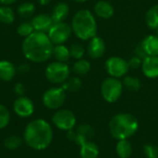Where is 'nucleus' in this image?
Returning <instances> with one entry per match:
<instances>
[{
	"mask_svg": "<svg viewBox=\"0 0 158 158\" xmlns=\"http://www.w3.org/2000/svg\"><path fill=\"white\" fill-rule=\"evenodd\" d=\"M122 90H123L122 82L114 77L106 79L101 85L102 96L108 103H114L118 101L121 96Z\"/></svg>",
	"mask_w": 158,
	"mask_h": 158,
	"instance_id": "nucleus-6",
	"label": "nucleus"
},
{
	"mask_svg": "<svg viewBox=\"0 0 158 158\" xmlns=\"http://www.w3.org/2000/svg\"><path fill=\"white\" fill-rule=\"evenodd\" d=\"M69 6L65 2L57 3L51 14V18L54 22H63L69 16Z\"/></svg>",
	"mask_w": 158,
	"mask_h": 158,
	"instance_id": "nucleus-18",
	"label": "nucleus"
},
{
	"mask_svg": "<svg viewBox=\"0 0 158 158\" xmlns=\"http://www.w3.org/2000/svg\"><path fill=\"white\" fill-rule=\"evenodd\" d=\"M72 31L81 40L86 41L96 36L97 24L93 14L87 9H81L73 16Z\"/></svg>",
	"mask_w": 158,
	"mask_h": 158,
	"instance_id": "nucleus-4",
	"label": "nucleus"
},
{
	"mask_svg": "<svg viewBox=\"0 0 158 158\" xmlns=\"http://www.w3.org/2000/svg\"><path fill=\"white\" fill-rule=\"evenodd\" d=\"M67 138H68L69 141L74 142V140H75V138H76V131H74L73 130L68 131H67Z\"/></svg>",
	"mask_w": 158,
	"mask_h": 158,
	"instance_id": "nucleus-37",
	"label": "nucleus"
},
{
	"mask_svg": "<svg viewBox=\"0 0 158 158\" xmlns=\"http://www.w3.org/2000/svg\"><path fill=\"white\" fill-rule=\"evenodd\" d=\"M142 69L144 75L148 78L155 79L158 77V57L147 56L142 63Z\"/></svg>",
	"mask_w": 158,
	"mask_h": 158,
	"instance_id": "nucleus-14",
	"label": "nucleus"
},
{
	"mask_svg": "<svg viewBox=\"0 0 158 158\" xmlns=\"http://www.w3.org/2000/svg\"><path fill=\"white\" fill-rule=\"evenodd\" d=\"M87 51L89 56L94 59L102 57L106 51V44L104 40L99 36L93 37L88 44Z\"/></svg>",
	"mask_w": 158,
	"mask_h": 158,
	"instance_id": "nucleus-13",
	"label": "nucleus"
},
{
	"mask_svg": "<svg viewBox=\"0 0 158 158\" xmlns=\"http://www.w3.org/2000/svg\"><path fill=\"white\" fill-rule=\"evenodd\" d=\"M72 1H74V2H76V3H84V2H86L87 0H72Z\"/></svg>",
	"mask_w": 158,
	"mask_h": 158,
	"instance_id": "nucleus-40",
	"label": "nucleus"
},
{
	"mask_svg": "<svg viewBox=\"0 0 158 158\" xmlns=\"http://www.w3.org/2000/svg\"><path fill=\"white\" fill-rule=\"evenodd\" d=\"M69 53H70V56H72L73 58H75V59H81L82 56H84L85 49H84V47L81 44L74 43L69 47Z\"/></svg>",
	"mask_w": 158,
	"mask_h": 158,
	"instance_id": "nucleus-31",
	"label": "nucleus"
},
{
	"mask_svg": "<svg viewBox=\"0 0 158 158\" xmlns=\"http://www.w3.org/2000/svg\"><path fill=\"white\" fill-rule=\"evenodd\" d=\"M44 74L46 80L51 83L62 84L69 78L70 69L66 63L55 61L46 67Z\"/></svg>",
	"mask_w": 158,
	"mask_h": 158,
	"instance_id": "nucleus-5",
	"label": "nucleus"
},
{
	"mask_svg": "<svg viewBox=\"0 0 158 158\" xmlns=\"http://www.w3.org/2000/svg\"><path fill=\"white\" fill-rule=\"evenodd\" d=\"M17 73V68L8 60H0V81H10Z\"/></svg>",
	"mask_w": 158,
	"mask_h": 158,
	"instance_id": "nucleus-16",
	"label": "nucleus"
},
{
	"mask_svg": "<svg viewBox=\"0 0 158 158\" xmlns=\"http://www.w3.org/2000/svg\"><path fill=\"white\" fill-rule=\"evenodd\" d=\"M53 49L54 44L47 33L39 31H34L24 38L21 44L23 56L34 63L47 61L53 56Z\"/></svg>",
	"mask_w": 158,
	"mask_h": 158,
	"instance_id": "nucleus-1",
	"label": "nucleus"
},
{
	"mask_svg": "<svg viewBox=\"0 0 158 158\" xmlns=\"http://www.w3.org/2000/svg\"><path fill=\"white\" fill-rule=\"evenodd\" d=\"M129 65H130V68L137 69L142 65V60H141V58L139 56H133L129 61Z\"/></svg>",
	"mask_w": 158,
	"mask_h": 158,
	"instance_id": "nucleus-35",
	"label": "nucleus"
},
{
	"mask_svg": "<svg viewBox=\"0 0 158 158\" xmlns=\"http://www.w3.org/2000/svg\"><path fill=\"white\" fill-rule=\"evenodd\" d=\"M123 86L130 92H137L141 88V81L136 77L127 76L123 81Z\"/></svg>",
	"mask_w": 158,
	"mask_h": 158,
	"instance_id": "nucleus-29",
	"label": "nucleus"
},
{
	"mask_svg": "<svg viewBox=\"0 0 158 158\" xmlns=\"http://www.w3.org/2000/svg\"><path fill=\"white\" fill-rule=\"evenodd\" d=\"M106 69L108 74L114 78L124 76L130 69L129 62L118 56H112L106 62Z\"/></svg>",
	"mask_w": 158,
	"mask_h": 158,
	"instance_id": "nucleus-10",
	"label": "nucleus"
},
{
	"mask_svg": "<svg viewBox=\"0 0 158 158\" xmlns=\"http://www.w3.org/2000/svg\"><path fill=\"white\" fill-rule=\"evenodd\" d=\"M72 32L71 26L66 22H54L47 32V35L53 44H63L70 37Z\"/></svg>",
	"mask_w": 158,
	"mask_h": 158,
	"instance_id": "nucleus-8",
	"label": "nucleus"
},
{
	"mask_svg": "<svg viewBox=\"0 0 158 158\" xmlns=\"http://www.w3.org/2000/svg\"><path fill=\"white\" fill-rule=\"evenodd\" d=\"M81 87V81L79 77H71L69 78L64 83H62V88L66 92H70V93H76L78 92Z\"/></svg>",
	"mask_w": 158,
	"mask_h": 158,
	"instance_id": "nucleus-27",
	"label": "nucleus"
},
{
	"mask_svg": "<svg viewBox=\"0 0 158 158\" xmlns=\"http://www.w3.org/2000/svg\"><path fill=\"white\" fill-rule=\"evenodd\" d=\"M13 91L18 96H23L26 92V87L22 82H17L13 87Z\"/></svg>",
	"mask_w": 158,
	"mask_h": 158,
	"instance_id": "nucleus-34",
	"label": "nucleus"
},
{
	"mask_svg": "<svg viewBox=\"0 0 158 158\" xmlns=\"http://www.w3.org/2000/svg\"><path fill=\"white\" fill-rule=\"evenodd\" d=\"M116 151L119 158H129L132 154L131 143L128 140H119L117 143Z\"/></svg>",
	"mask_w": 158,
	"mask_h": 158,
	"instance_id": "nucleus-23",
	"label": "nucleus"
},
{
	"mask_svg": "<svg viewBox=\"0 0 158 158\" xmlns=\"http://www.w3.org/2000/svg\"><path fill=\"white\" fill-rule=\"evenodd\" d=\"M53 56H54V57L56 58V61L66 63L70 57L69 48H68L64 44H56V45L54 46Z\"/></svg>",
	"mask_w": 158,
	"mask_h": 158,
	"instance_id": "nucleus-22",
	"label": "nucleus"
},
{
	"mask_svg": "<svg viewBox=\"0 0 158 158\" xmlns=\"http://www.w3.org/2000/svg\"><path fill=\"white\" fill-rule=\"evenodd\" d=\"M38 1H39V4L41 6H46L51 2V0H38Z\"/></svg>",
	"mask_w": 158,
	"mask_h": 158,
	"instance_id": "nucleus-39",
	"label": "nucleus"
},
{
	"mask_svg": "<svg viewBox=\"0 0 158 158\" xmlns=\"http://www.w3.org/2000/svg\"><path fill=\"white\" fill-rule=\"evenodd\" d=\"M94 12L100 18L109 19L113 17L115 13V9H114V6L109 2L100 0L96 2V4L94 5Z\"/></svg>",
	"mask_w": 158,
	"mask_h": 158,
	"instance_id": "nucleus-17",
	"label": "nucleus"
},
{
	"mask_svg": "<svg viewBox=\"0 0 158 158\" xmlns=\"http://www.w3.org/2000/svg\"><path fill=\"white\" fill-rule=\"evenodd\" d=\"M94 136V129L88 124H82L77 128L76 138L74 140V143L81 146L84 143L91 141V139Z\"/></svg>",
	"mask_w": 158,
	"mask_h": 158,
	"instance_id": "nucleus-15",
	"label": "nucleus"
},
{
	"mask_svg": "<svg viewBox=\"0 0 158 158\" xmlns=\"http://www.w3.org/2000/svg\"><path fill=\"white\" fill-rule=\"evenodd\" d=\"M15 20L14 10L9 6H0V23L9 25L12 24Z\"/></svg>",
	"mask_w": 158,
	"mask_h": 158,
	"instance_id": "nucleus-24",
	"label": "nucleus"
},
{
	"mask_svg": "<svg viewBox=\"0 0 158 158\" xmlns=\"http://www.w3.org/2000/svg\"><path fill=\"white\" fill-rule=\"evenodd\" d=\"M17 0H0V3L4 6H10L14 4Z\"/></svg>",
	"mask_w": 158,
	"mask_h": 158,
	"instance_id": "nucleus-38",
	"label": "nucleus"
},
{
	"mask_svg": "<svg viewBox=\"0 0 158 158\" xmlns=\"http://www.w3.org/2000/svg\"><path fill=\"white\" fill-rule=\"evenodd\" d=\"M143 151L146 158H158V146L155 144H145Z\"/></svg>",
	"mask_w": 158,
	"mask_h": 158,
	"instance_id": "nucleus-33",
	"label": "nucleus"
},
{
	"mask_svg": "<svg viewBox=\"0 0 158 158\" xmlns=\"http://www.w3.org/2000/svg\"><path fill=\"white\" fill-rule=\"evenodd\" d=\"M81 158H97L99 156V147L92 141H88L81 145Z\"/></svg>",
	"mask_w": 158,
	"mask_h": 158,
	"instance_id": "nucleus-20",
	"label": "nucleus"
},
{
	"mask_svg": "<svg viewBox=\"0 0 158 158\" xmlns=\"http://www.w3.org/2000/svg\"><path fill=\"white\" fill-rule=\"evenodd\" d=\"M142 47L144 51V53L147 56H158V36L156 35H148L146 36L143 43Z\"/></svg>",
	"mask_w": 158,
	"mask_h": 158,
	"instance_id": "nucleus-19",
	"label": "nucleus"
},
{
	"mask_svg": "<svg viewBox=\"0 0 158 158\" xmlns=\"http://www.w3.org/2000/svg\"><path fill=\"white\" fill-rule=\"evenodd\" d=\"M42 100L46 108L56 110L64 105L66 101V92L62 87L50 88L44 93Z\"/></svg>",
	"mask_w": 158,
	"mask_h": 158,
	"instance_id": "nucleus-7",
	"label": "nucleus"
},
{
	"mask_svg": "<svg viewBox=\"0 0 158 158\" xmlns=\"http://www.w3.org/2000/svg\"><path fill=\"white\" fill-rule=\"evenodd\" d=\"M31 24L33 26L34 31L47 33L52 25L54 24V21L51 16L47 14H39L32 18Z\"/></svg>",
	"mask_w": 158,
	"mask_h": 158,
	"instance_id": "nucleus-12",
	"label": "nucleus"
},
{
	"mask_svg": "<svg viewBox=\"0 0 158 158\" xmlns=\"http://www.w3.org/2000/svg\"><path fill=\"white\" fill-rule=\"evenodd\" d=\"M22 144V140L19 136L9 135L6 137L3 141V146L9 151H14L19 149Z\"/></svg>",
	"mask_w": 158,
	"mask_h": 158,
	"instance_id": "nucleus-26",
	"label": "nucleus"
},
{
	"mask_svg": "<svg viewBox=\"0 0 158 158\" xmlns=\"http://www.w3.org/2000/svg\"><path fill=\"white\" fill-rule=\"evenodd\" d=\"M52 122L57 129L68 131L74 129L76 125V117L70 110L58 109L52 116Z\"/></svg>",
	"mask_w": 158,
	"mask_h": 158,
	"instance_id": "nucleus-9",
	"label": "nucleus"
},
{
	"mask_svg": "<svg viewBox=\"0 0 158 158\" xmlns=\"http://www.w3.org/2000/svg\"><path fill=\"white\" fill-rule=\"evenodd\" d=\"M72 69L75 74L79 76H84L89 73L91 70V64L85 59H78L72 67Z\"/></svg>",
	"mask_w": 158,
	"mask_h": 158,
	"instance_id": "nucleus-25",
	"label": "nucleus"
},
{
	"mask_svg": "<svg viewBox=\"0 0 158 158\" xmlns=\"http://www.w3.org/2000/svg\"><path fill=\"white\" fill-rule=\"evenodd\" d=\"M18 14L23 19L31 18L35 12V6L31 2H24L18 6Z\"/></svg>",
	"mask_w": 158,
	"mask_h": 158,
	"instance_id": "nucleus-28",
	"label": "nucleus"
},
{
	"mask_svg": "<svg viewBox=\"0 0 158 158\" xmlns=\"http://www.w3.org/2000/svg\"><path fill=\"white\" fill-rule=\"evenodd\" d=\"M145 21L150 29L158 28V4L151 6L145 14Z\"/></svg>",
	"mask_w": 158,
	"mask_h": 158,
	"instance_id": "nucleus-21",
	"label": "nucleus"
},
{
	"mask_svg": "<svg viewBox=\"0 0 158 158\" xmlns=\"http://www.w3.org/2000/svg\"><path fill=\"white\" fill-rule=\"evenodd\" d=\"M10 122V113L6 106L0 104V130L6 128Z\"/></svg>",
	"mask_w": 158,
	"mask_h": 158,
	"instance_id": "nucleus-32",
	"label": "nucleus"
},
{
	"mask_svg": "<svg viewBox=\"0 0 158 158\" xmlns=\"http://www.w3.org/2000/svg\"><path fill=\"white\" fill-rule=\"evenodd\" d=\"M156 34H157V36H158V28L156 29Z\"/></svg>",
	"mask_w": 158,
	"mask_h": 158,
	"instance_id": "nucleus-41",
	"label": "nucleus"
},
{
	"mask_svg": "<svg viewBox=\"0 0 158 158\" xmlns=\"http://www.w3.org/2000/svg\"><path fill=\"white\" fill-rule=\"evenodd\" d=\"M13 110L15 114L21 118H26L31 117L34 113L33 102L26 96H19L13 104Z\"/></svg>",
	"mask_w": 158,
	"mask_h": 158,
	"instance_id": "nucleus-11",
	"label": "nucleus"
},
{
	"mask_svg": "<svg viewBox=\"0 0 158 158\" xmlns=\"http://www.w3.org/2000/svg\"><path fill=\"white\" fill-rule=\"evenodd\" d=\"M17 71H19L21 74H25L30 71V65L27 63H22L17 68Z\"/></svg>",
	"mask_w": 158,
	"mask_h": 158,
	"instance_id": "nucleus-36",
	"label": "nucleus"
},
{
	"mask_svg": "<svg viewBox=\"0 0 158 158\" xmlns=\"http://www.w3.org/2000/svg\"><path fill=\"white\" fill-rule=\"evenodd\" d=\"M32 32H34V29L31 24V21H24L20 23L17 28V33L24 38L31 35Z\"/></svg>",
	"mask_w": 158,
	"mask_h": 158,
	"instance_id": "nucleus-30",
	"label": "nucleus"
},
{
	"mask_svg": "<svg viewBox=\"0 0 158 158\" xmlns=\"http://www.w3.org/2000/svg\"><path fill=\"white\" fill-rule=\"evenodd\" d=\"M139 129L138 119L131 114L120 113L112 118L109 123L111 135L119 140H128L133 136Z\"/></svg>",
	"mask_w": 158,
	"mask_h": 158,
	"instance_id": "nucleus-3",
	"label": "nucleus"
},
{
	"mask_svg": "<svg viewBox=\"0 0 158 158\" xmlns=\"http://www.w3.org/2000/svg\"><path fill=\"white\" fill-rule=\"evenodd\" d=\"M53 130L51 125L43 118H35L30 121L23 131L25 143L33 150L46 149L53 141Z\"/></svg>",
	"mask_w": 158,
	"mask_h": 158,
	"instance_id": "nucleus-2",
	"label": "nucleus"
}]
</instances>
